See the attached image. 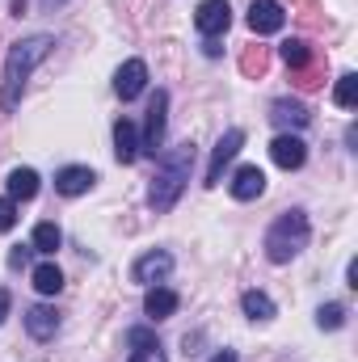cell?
<instances>
[{
  "instance_id": "30bf717a",
  "label": "cell",
  "mask_w": 358,
  "mask_h": 362,
  "mask_svg": "<svg viewBox=\"0 0 358 362\" xmlns=\"http://www.w3.org/2000/svg\"><path fill=\"white\" fill-rule=\"evenodd\" d=\"M144 89H148V64H144V59H127V64L114 72V93H118L122 101H135Z\"/></svg>"
},
{
  "instance_id": "7a4b0ae2",
  "label": "cell",
  "mask_w": 358,
  "mask_h": 362,
  "mask_svg": "<svg viewBox=\"0 0 358 362\" xmlns=\"http://www.w3.org/2000/svg\"><path fill=\"white\" fill-rule=\"evenodd\" d=\"M190 173H194V144L190 139L178 144V148H169V152H161L156 156V177L148 185V206L156 215L173 211L181 189H185V181H190Z\"/></svg>"
},
{
  "instance_id": "f1b7e54d",
  "label": "cell",
  "mask_w": 358,
  "mask_h": 362,
  "mask_svg": "<svg viewBox=\"0 0 358 362\" xmlns=\"http://www.w3.org/2000/svg\"><path fill=\"white\" fill-rule=\"evenodd\" d=\"M8 308H13V295L0 286V325H4V316H8Z\"/></svg>"
},
{
  "instance_id": "ac0fdd59",
  "label": "cell",
  "mask_w": 358,
  "mask_h": 362,
  "mask_svg": "<svg viewBox=\"0 0 358 362\" xmlns=\"http://www.w3.org/2000/svg\"><path fill=\"white\" fill-rule=\"evenodd\" d=\"M59 245H64V232H59L51 219H42V223L34 228V236H30V249H34V253H42V257H51Z\"/></svg>"
},
{
  "instance_id": "6da1fadb",
  "label": "cell",
  "mask_w": 358,
  "mask_h": 362,
  "mask_svg": "<svg viewBox=\"0 0 358 362\" xmlns=\"http://www.w3.org/2000/svg\"><path fill=\"white\" fill-rule=\"evenodd\" d=\"M51 47H55L51 34H30V38H21V42L8 47V55H4V81H0V110L4 114H13L21 105V93L30 85V72L51 55Z\"/></svg>"
},
{
  "instance_id": "7c38bea8",
  "label": "cell",
  "mask_w": 358,
  "mask_h": 362,
  "mask_svg": "<svg viewBox=\"0 0 358 362\" xmlns=\"http://www.w3.org/2000/svg\"><path fill=\"white\" fill-rule=\"evenodd\" d=\"M287 25V8L278 0H253L249 4V30L253 34H278Z\"/></svg>"
},
{
  "instance_id": "e0dca14e",
  "label": "cell",
  "mask_w": 358,
  "mask_h": 362,
  "mask_svg": "<svg viewBox=\"0 0 358 362\" xmlns=\"http://www.w3.org/2000/svg\"><path fill=\"white\" fill-rule=\"evenodd\" d=\"M4 185H8V198H13V202H30V198L38 194V173H34V169H13Z\"/></svg>"
},
{
  "instance_id": "f546056e",
  "label": "cell",
  "mask_w": 358,
  "mask_h": 362,
  "mask_svg": "<svg viewBox=\"0 0 358 362\" xmlns=\"http://www.w3.org/2000/svg\"><path fill=\"white\" fill-rule=\"evenodd\" d=\"M211 362H241V358H236V350H219Z\"/></svg>"
},
{
  "instance_id": "ffe728a7",
  "label": "cell",
  "mask_w": 358,
  "mask_h": 362,
  "mask_svg": "<svg viewBox=\"0 0 358 362\" xmlns=\"http://www.w3.org/2000/svg\"><path fill=\"white\" fill-rule=\"evenodd\" d=\"M241 308H245L249 320H274V312H278L266 291H245V295H241Z\"/></svg>"
},
{
  "instance_id": "8fae6325",
  "label": "cell",
  "mask_w": 358,
  "mask_h": 362,
  "mask_svg": "<svg viewBox=\"0 0 358 362\" xmlns=\"http://www.w3.org/2000/svg\"><path fill=\"white\" fill-rule=\"evenodd\" d=\"M228 194L236 198V202H253V198H262L266 194V173L258 169V165H241L232 181H228Z\"/></svg>"
},
{
  "instance_id": "d4e9b609",
  "label": "cell",
  "mask_w": 358,
  "mask_h": 362,
  "mask_svg": "<svg viewBox=\"0 0 358 362\" xmlns=\"http://www.w3.org/2000/svg\"><path fill=\"white\" fill-rule=\"evenodd\" d=\"M17 223V202L13 198H0V232H8Z\"/></svg>"
},
{
  "instance_id": "4316f807",
  "label": "cell",
  "mask_w": 358,
  "mask_h": 362,
  "mask_svg": "<svg viewBox=\"0 0 358 362\" xmlns=\"http://www.w3.org/2000/svg\"><path fill=\"white\" fill-rule=\"evenodd\" d=\"M30 253H34L30 245H17V249L8 253V266H13V270H17V266H25V262H30Z\"/></svg>"
},
{
  "instance_id": "83f0119b",
  "label": "cell",
  "mask_w": 358,
  "mask_h": 362,
  "mask_svg": "<svg viewBox=\"0 0 358 362\" xmlns=\"http://www.w3.org/2000/svg\"><path fill=\"white\" fill-rule=\"evenodd\" d=\"M266 68V59H262V51L258 55H245V72H262Z\"/></svg>"
},
{
  "instance_id": "44dd1931",
  "label": "cell",
  "mask_w": 358,
  "mask_h": 362,
  "mask_svg": "<svg viewBox=\"0 0 358 362\" xmlns=\"http://www.w3.org/2000/svg\"><path fill=\"white\" fill-rule=\"evenodd\" d=\"M278 55H282V64H287V68H295V72L312 64V47H308L304 38H287V42L278 47Z\"/></svg>"
},
{
  "instance_id": "d6986e66",
  "label": "cell",
  "mask_w": 358,
  "mask_h": 362,
  "mask_svg": "<svg viewBox=\"0 0 358 362\" xmlns=\"http://www.w3.org/2000/svg\"><path fill=\"white\" fill-rule=\"evenodd\" d=\"M30 282H34V291H38V295H59V291H64V274H59V266H55V262L34 266Z\"/></svg>"
},
{
  "instance_id": "52a82bcc",
  "label": "cell",
  "mask_w": 358,
  "mask_h": 362,
  "mask_svg": "<svg viewBox=\"0 0 358 362\" xmlns=\"http://www.w3.org/2000/svg\"><path fill=\"white\" fill-rule=\"evenodd\" d=\"M194 25H198L202 38L228 34V25H232V4H228V0H202L198 13H194Z\"/></svg>"
},
{
  "instance_id": "8992f818",
  "label": "cell",
  "mask_w": 358,
  "mask_h": 362,
  "mask_svg": "<svg viewBox=\"0 0 358 362\" xmlns=\"http://www.w3.org/2000/svg\"><path fill=\"white\" fill-rule=\"evenodd\" d=\"M169 274H173V253H169V249H152V253H144V257L131 266V278H135L139 286H161Z\"/></svg>"
},
{
  "instance_id": "cb8c5ba5",
  "label": "cell",
  "mask_w": 358,
  "mask_h": 362,
  "mask_svg": "<svg viewBox=\"0 0 358 362\" xmlns=\"http://www.w3.org/2000/svg\"><path fill=\"white\" fill-rule=\"evenodd\" d=\"M127 362H169V358H165L161 341H152V346H139V350H135V354H131Z\"/></svg>"
},
{
  "instance_id": "7402d4cb",
  "label": "cell",
  "mask_w": 358,
  "mask_h": 362,
  "mask_svg": "<svg viewBox=\"0 0 358 362\" xmlns=\"http://www.w3.org/2000/svg\"><path fill=\"white\" fill-rule=\"evenodd\" d=\"M333 101H337L342 110H354V101H358V76H354V72L337 76V89H333Z\"/></svg>"
},
{
  "instance_id": "9c48e42d",
  "label": "cell",
  "mask_w": 358,
  "mask_h": 362,
  "mask_svg": "<svg viewBox=\"0 0 358 362\" xmlns=\"http://www.w3.org/2000/svg\"><path fill=\"white\" fill-rule=\"evenodd\" d=\"M270 122L282 127V131H295V135H299V131L312 122V114H308L304 101H295V97H278V101L270 105Z\"/></svg>"
},
{
  "instance_id": "5b68a950",
  "label": "cell",
  "mask_w": 358,
  "mask_h": 362,
  "mask_svg": "<svg viewBox=\"0 0 358 362\" xmlns=\"http://www.w3.org/2000/svg\"><path fill=\"white\" fill-rule=\"evenodd\" d=\"M241 148H245V131H241V127L224 131V135H219V144L211 148V165H207V181H202V185H219V181H224V169L236 160V152H241Z\"/></svg>"
},
{
  "instance_id": "603a6c76",
  "label": "cell",
  "mask_w": 358,
  "mask_h": 362,
  "mask_svg": "<svg viewBox=\"0 0 358 362\" xmlns=\"http://www.w3.org/2000/svg\"><path fill=\"white\" fill-rule=\"evenodd\" d=\"M316 325L329 329V333H337V329L346 325V308H342V303H321V308H316Z\"/></svg>"
},
{
  "instance_id": "2e32d148",
  "label": "cell",
  "mask_w": 358,
  "mask_h": 362,
  "mask_svg": "<svg viewBox=\"0 0 358 362\" xmlns=\"http://www.w3.org/2000/svg\"><path fill=\"white\" fill-rule=\"evenodd\" d=\"M178 291H169V286H148V295H144V316L148 320H169L173 312H178Z\"/></svg>"
},
{
  "instance_id": "4fadbf2b",
  "label": "cell",
  "mask_w": 358,
  "mask_h": 362,
  "mask_svg": "<svg viewBox=\"0 0 358 362\" xmlns=\"http://www.w3.org/2000/svg\"><path fill=\"white\" fill-rule=\"evenodd\" d=\"M93 185H97V173L85 169V165H64V169L55 173V189H59L64 198H81V194H89Z\"/></svg>"
},
{
  "instance_id": "5bb4252c",
  "label": "cell",
  "mask_w": 358,
  "mask_h": 362,
  "mask_svg": "<svg viewBox=\"0 0 358 362\" xmlns=\"http://www.w3.org/2000/svg\"><path fill=\"white\" fill-rule=\"evenodd\" d=\"M25 333H30L34 341H51V337L59 333V312H55V308H47V303L25 308Z\"/></svg>"
},
{
  "instance_id": "277c9868",
  "label": "cell",
  "mask_w": 358,
  "mask_h": 362,
  "mask_svg": "<svg viewBox=\"0 0 358 362\" xmlns=\"http://www.w3.org/2000/svg\"><path fill=\"white\" fill-rule=\"evenodd\" d=\"M165 131H169V93L156 89V97L148 101V122L139 135V156H161L165 152Z\"/></svg>"
},
{
  "instance_id": "4dcf8cb0",
  "label": "cell",
  "mask_w": 358,
  "mask_h": 362,
  "mask_svg": "<svg viewBox=\"0 0 358 362\" xmlns=\"http://www.w3.org/2000/svg\"><path fill=\"white\" fill-rule=\"evenodd\" d=\"M38 4H42V8H47V13H55V8H64V4H68V0H38Z\"/></svg>"
},
{
  "instance_id": "ba28073f",
  "label": "cell",
  "mask_w": 358,
  "mask_h": 362,
  "mask_svg": "<svg viewBox=\"0 0 358 362\" xmlns=\"http://www.w3.org/2000/svg\"><path fill=\"white\" fill-rule=\"evenodd\" d=\"M270 156H274V165L278 169H304V160H308V144L295 135V131H282L274 144H270Z\"/></svg>"
},
{
  "instance_id": "484cf974",
  "label": "cell",
  "mask_w": 358,
  "mask_h": 362,
  "mask_svg": "<svg viewBox=\"0 0 358 362\" xmlns=\"http://www.w3.org/2000/svg\"><path fill=\"white\" fill-rule=\"evenodd\" d=\"M152 341H156V333H152V329H131V333H127V346H131V350L152 346Z\"/></svg>"
},
{
  "instance_id": "3957f363",
  "label": "cell",
  "mask_w": 358,
  "mask_h": 362,
  "mask_svg": "<svg viewBox=\"0 0 358 362\" xmlns=\"http://www.w3.org/2000/svg\"><path fill=\"white\" fill-rule=\"evenodd\" d=\"M308 236H312V223H308V211H282L266 232V257L274 266H287L295 262L304 249H308Z\"/></svg>"
},
{
  "instance_id": "9a60e30c",
  "label": "cell",
  "mask_w": 358,
  "mask_h": 362,
  "mask_svg": "<svg viewBox=\"0 0 358 362\" xmlns=\"http://www.w3.org/2000/svg\"><path fill=\"white\" fill-rule=\"evenodd\" d=\"M114 156H118V165H135L139 160V127L131 118L114 122Z\"/></svg>"
}]
</instances>
